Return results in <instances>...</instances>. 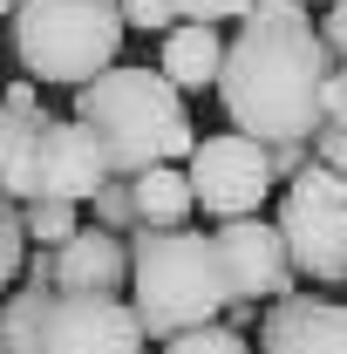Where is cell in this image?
Returning a JSON list of instances; mask_svg holds the SVG:
<instances>
[{"mask_svg": "<svg viewBox=\"0 0 347 354\" xmlns=\"http://www.w3.org/2000/svg\"><path fill=\"white\" fill-rule=\"evenodd\" d=\"M88 205H95V225H109V232H136V184L123 171L102 177V191H95Z\"/></svg>", "mask_w": 347, "mask_h": 354, "instance_id": "obj_20", "label": "cell"}, {"mask_svg": "<svg viewBox=\"0 0 347 354\" xmlns=\"http://www.w3.org/2000/svg\"><path fill=\"white\" fill-rule=\"evenodd\" d=\"M41 109H21V102H7L0 95V184L28 205L35 198V143H41Z\"/></svg>", "mask_w": 347, "mask_h": 354, "instance_id": "obj_14", "label": "cell"}, {"mask_svg": "<svg viewBox=\"0 0 347 354\" xmlns=\"http://www.w3.org/2000/svg\"><path fill=\"white\" fill-rule=\"evenodd\" d=\"M265 150H272V177H300L306 164L320 157V150H313V136H300V143H265Z\"/></svg>", "mask_w": 347, "mask_h": 354, "instance_id": "obj_23", "label": "cell"}, {"mask_svg": "<svg viewBox=\"0 0 347 354\" xmlns=\"http://www.w3.org/2000/svg\"><path fill=\"white\" fill-rule=\"evenodd\" d=\"M0 95H7V102H21V109H41V82H35V75H28V82H7Z\"/></svg>", "mask_w": 347, "mask_h": 354, "instance_id": "obj_26", "label": "cell"}, {"mask_svg": "<svg viewBox=\"0 0 347 354\" xmlns=\"http://www.w3.org/2000/svg\"><path fill=\"white\" fill-rule=\"evenodd\" d=\"M191 184H198V205L212 212V218H245V212H259L265 198H272V150H265L259 136L245 130H225V136H205L198 150H191Z\"/></svg>", "mask_w": 347, "mask_h": 354, "instance_id": "obj_6", "label": "cell"}, {"mask_svg": "<svg viewBox=\"0 0 347 354\" xmlns=\"http://www.w3.org/2000/svg\"><path fill=\"white\" fill-rule=\"evenodd\" d=\"M334 75V48L313 28L306 0H252L218 68V102L232 130L259 143H300L320 130V95Z\"/></svg>", "mask_w": 347, "mask_h": 354, "instance_id": "obj_1", "label": "cell"}, {"mask_svg": "<svg viewBox=\"0 0 347 354\" xmlns=\"http://www.w3.org/2000/svg\"><path fill=\"white\" fill-rule=\"evenodd\" d=\"M14 55L35 82L82 88L116 68V48L130 35L123 0H21L14 14Z\"/></svg>", "mask_w": 347, "mask_h": 354, "instance_id": "obj_4", "label": "cell"}, {"mask_svg": "<svg viewBox=\"0 0 347 354\" xmlns=\"http://www.w3.org/2000/svg\"><path fill=\"white\" fill-rule=\"evenodd\" d=\"M313 150L347 171V62H334V75H327V95H320V130H313Z\"/></svg>", "mask_w": 347, "mask_h": 354, "instance_id": "obj_16", "label": "cell"}, {"mask_svg": "<svg viewBox=\"0 0 347 354\" xmlns=\"http://www.w3.org/2000/svg\"><path fill=\"white\" fill-rule=\"evenodd\" d=\"M157 68L171 75L184 95L191 88H218V68H225V41H218V21H177L164 35V55Z\"/></svg>", "mask_w": 347, "mask_h": 354, "instance_id": "obj_12", "label": "cell"}, {"mask_svg": "<svg viewBox=\"0 0 347 354\" xmlns=\"http://www.w3.org/2000/svg\"><path fill=\"white\" fill-rule=\"evenodd\" d=\"M0 354H7V341H0Z\"/></svg>", "mask_w": 347, "mask_h": 354, "instance_id": "obj_29", "label": "cell"}, {"mask_svg": "<svg viewBox=\"0 0 347 354\" xmlns=\"http://www.w3.org/2000/svg\"><path fill=\"white\" fill-rule=\"evenodd\" d=\"M14 7H21V0H0V14H14Z\"/></svg>", "mask_w": 347, "mask_h": 354, "instance_id": "obj_27", "label": "cell"}, {"mask_svg": "<svg viewBox=\"0 0 347 354\" xmlns=\"http://www.w3.org/2000/svg\"><path fill=\"white\" fill-rule=\"evenodd\" d=\"M109 177V157L102 143L82 130V116L68 123H41V143H35V198H95Z\"/></svg>", "mask_w": 347, "mask_h": 354, "instance_id": "obj_9", "label": "cell"}, {"mask_svg": "<svg viewBox=\"0 0 347 354\" xmlns=\"http://www.w3.org/2000/svg\"><path fill=\"white\" fill-rule=\"evenodd\" d=\"M130 252H136L130 300L143 313V327H150V341H177L191 327H212L238 300L232 272H225V252H218V232H191V225L150 232V225H136Z\"/></svg>", "mask_w": 347, "mask_h": 354, "instance_id": "obj_3", "label": "cell"}, {"mask_svg": "<svg viewBox=\"0 0 347 354\" xmlns=\"http://www.w3.org/2000/svg\"><path fill=\"white\" fill-rule=\"evenodd\" d=\"M21 279H41V286H55V245H35L28 252V266H21ZM62 293V286H55Z\"/></svg>", "mask_w": 347, "mask_h": 354, "instance_id": "obj_25", "label": "cell"}, {"mask_svg": "<svg viewBox=\"0 0 347 354\" xmlns=\"http://www.w3.org/2000/svg\"><path fill=\"white\" fill-rule=\"evenodd\" d=\"M150 327L123 293H55L41 354H150Z\"/></svg>", "mask_w": 347, "mask_h": 354, "instance_id": "obj_7", "label": "cell"}, {"mask_svg": "<svg viewBox=\"0 0 347 354\" xmlns=\"http://www.w3.org/2000/svg\"><path fill=\"white\" fill-rule=\"evenodd\" d=\"M259 354H347V300L286 293L259 320Z\"/></svg>", "mask_w": 347, "mask_h": 354, "instance_id": "obj_10", "label": "cell"}, {"mask_svg": "<svg viewBox=\"0 0 347 354\" xmlns=\"http://www.w3.org/2000/svg\"><path fill=\"white\" fill-rule=\"evenodd\" d=\"M75 116L82 130L102 143L109 171H150V164H177L198 150L191 136V116H184V88L164 75V68H102L95 82L75 88Z\"/></svg>", "mask_w": 347, "mask_h": 354, "instance_id": "obj_2", "label": "cell"}, {"mask_svg": "<svg viewBox=\"0 0 347 354\" xmlns=\"http://www.w3.org/2000/svg\"><path fill=\"white\" fill-rule=\"evenodd\" d=\"M252 0H177V21H245Z\"/></svg>", "mask_w": 347, "mask_h": 354, "instance_id": "obj_22", "label": "cell"}, {"mask_svg": "<svg viewBox=\"0 0 347 354\" xmlns=\"http://www.w3.org/2000/svg\"><path fill=\"white\" fill-rule=\"evenodd\" d=\"M123 21L143 35H171L177 28V0H123Z\"/></svg>", "mask_w": 347, "mask_h": 354, "instance_id": "obj_21", "label": "cell"}, {"mask_svg": "<svg viewBox=\"0 0 347 354\" xmlns=\"http://www.w3.org/2000/svg\"><path fill=\"white\" fill-rule=\"evenodd\" d=\"M21 218H28V239H35V245H62V239L82 232V225H75V198H28Z\"/></svg>", "mask_w": 347, "mask_h": 354, "instance_id": "obj_17", "label": "cell"}, {"mask_svg": "<svg viewBox=\"0 0 347 354\" xmlns=\"http://www.w3.org/2000/svg\"><path fill=\"white\" fill-rule=\"evenodd\" d=\"M306 7H313V0H306ZM320 7H327V0H320Z\"/></svg>", "mask_w": 347, "mask_h": 354, "instance_id": "obj_28", "label": "cell"}, {"mask_svg": "<svg viewBox=\"0 0 347 354\" xmlns=\"http://www.w3.org/2000/svg\"><path fill=\"white\" fill-rule=\"evenodd\" d=\"M130 184H136V225H150V232L191 225V212H198V184H191V171L150 164V171H136Z\"/></svg>", "mask_w": 347, "mask_h": 354, "instance_id": "obj_13", "label": "cell"}, {"mask_svg": "<svg viewBox=\"0 0 347 354\" xmlns=\"http://www.w3.org/2000/svg\"><path fill=\"white\" fill-rule=\"evenodd\" d=\"M164 354H252V334H245V327H232V320H212V327L177 334Z\"/></svg>", "mask_w": 347, "mask_h": 354, "instance_id": "obj_19", "label": "cell"}, {"mask_svg": "<svg viewBox=\"0 0 347 354\" xmlns=\"http://www.w3.org/2000/svg\"><path fill=\"white\" fill-rule=\"evenodd\" d=\"M218 252H225V272H232V293L238 300H286L293 286H300V266H293V245H286V232L279 218L265 225L259 212H245V218H218Z\"/></svg>", "mask_w": 347, "mask_h": 354, "instance_id": "obj_8", "label": "cell"}, {"mask_svg": "<svg viewBox=\"0 0 347 354\" xmlns=\"http://www.w3.org/2000/svg\"><path fill=\"white\" fill-rule=\"evenodd\" d=\"M279 232L293 245L300 279H313V286L347 279V171H334L327 157H313L300 177H286Z\"/></svg>", "mask_w": 347, "mask_h": 354, "instance_id": "obj_5", "label": "cell"}, {"mask_svg": "<svg viewBox=\"0 0 347 354\" xmlns=\"http://www.w3.org/2000/svg\"><path fill=\"white\" fill-rule=\"evenodd\" d=\"M130 232H109V225H82L75 239L55 245V286L62 293H123L130 286Z\"/></svg>", "mask_w": 347, "mask_h": 354, "instance_id": "obj_11", "label": "cell"}, {"mask_svg": "<svg viewBox=\"0 0 347 354\" xmlns=\"http://www.w3.org/2000/svg\"><path fill=\"white\" fill-rule=\"evenodd\" d=\"M48 307H55V286H41V279H21L7 293V307H0V341H7V354H41Z\"/></svg>", "mask_w": 347, "mask_h": 354, "instance_id": "obj_15", "label": "cell"}, {"mask_svg": "<svg viewBox=\"0 0 347 354\" xmlns=\"http://www.w3.org/2000/svg\"><path fill=\"white\" fill-rule=\"evenodd\" d=\"M28 266V218H21V198L0 184V286Z\"/></svg>", "mask_w": 347, "mask_h": 354, "instance_id": "obj_18", "label": "cell"}, {"mask_svg": "<svg viewBox=\"0 0 347 354\" xmlns=\"http://www.w3.org/2000/svg\"><path fill=\"white\" fill-rule=\"evenodd\" d=\"M320 35H327V48H334V62H347V0H327Z\"/></svg>", "mask_w": 347, "mask_h": 354, "instance_id": "obj_24", "label": "cell"}]
</instances>
